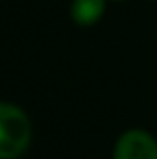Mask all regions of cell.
Wrapping results in <instances>:
<instances>
[{
	"instance_id": "obj_1",
	"label": "cell",
	"mask_w": 157,
	"mask_h": 159,
	"mask_svg": "<svg viewBox=\"0 0 157 159\" xmlns=\"http://www.w3.org/2000/svg\"><path fill=\"white\" fill-rule=\"evenodd\" d=\"M32 123L20 107L0 101V159H18L30 147Z\"/></svg>"
},
{
	"instance_id": "obj_2",
	"label": "cell",
	"mask_w": 157,
	"mask_h": 159,
	"mask_svg": "<svg viewBox=\"0 0 157 159\" xmlns=\"http://www.w3.org/2000/svg\"><path fill=\"white\" fill-rule=\"evenodd\" d=\"M113 159H157V139L145 129H127L115 141Z\"/></svg>"
},
{
	"instance_id": "obj_4",
	"label": "cell",
	"mask_w": 157,
	"mask_h": 159,
	"mask_svg": "<svg viewBox=\"0 0 157 159\" xmlns=\"http://www.w3.org/2000/svg\"><path fill=\"white\" fill-rule=\"evenodd\" d=\"M115 2H123V0H115Z\"/></svg>"
},
{
	"instance_id": "obj_3",
	"label": "cell",
	"mask_w": 157,
	"mask_h": 159,
	"mask_svg": "<svg viewBox=\"0 0 157 159\" xmlns=\"http://www.w3.org/2000/svg\"><path fill=\"white\" fill-rule=\"evenodd\" d=\"M107 0H73L71 4V18L78 26H91L99 22L105 14Z\"/></svg>"
}]
</instances>
